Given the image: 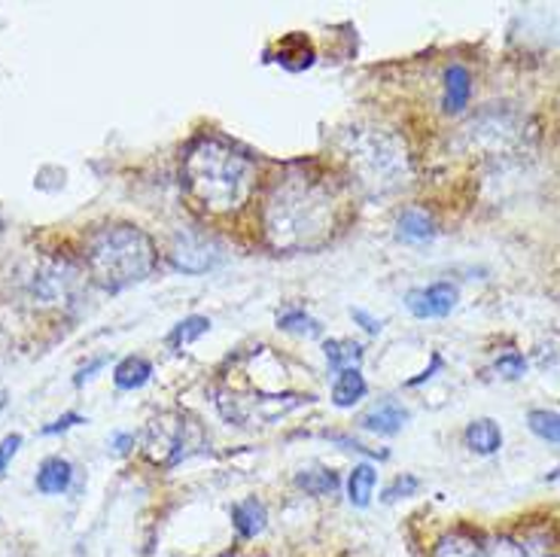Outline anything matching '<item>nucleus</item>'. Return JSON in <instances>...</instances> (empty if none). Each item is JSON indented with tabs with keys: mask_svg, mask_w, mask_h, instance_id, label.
I'll list each match as a JSON object with an SVG mask.
<instances>
[{
	"mask_svg": "<svg viewBox=\"0 0 560 557\" xmlns=\"http://www.w3.org/2000/svg\"><path fill=\"white\" fill-rule=\"evenodd\" d=\"M408 423V411L402 408V405L396 403H381L375 405L369 415L363 418V427L369 432H378V436H396V432L402 430Z\"/></svg>",
	"mask_w": 560,
	"mask_h": 557,
	"instance_id": "9b49d317",
	"label": "nucleus"
},
{
	"mask_svg": "<svg viewBox=\"0 0 560 557\" xmlns=\"http://www.w3.org/2000/svg\"><path fill=\"white\" fill-rule=\"evenodd\" d=\"M476 557H542L530 552L527 545H518L515 539H493V543L481 545Z\"/></svg>",
	"mask_w": 560,
	"mask_h": 557,
	"instance_id": "5701e85b",
	"label": "nucleus"
},
{
	"mask_svg": "<svg viewBox=\"0 0 560 557\" xmlns=\"http://www.w3.org/2000/svg\"><path fill=\"white\" fill-rule=\"evenodd\" d=\"M155 259H159V253H155L153 237L138 225L128 223L104 225L85 244L89 275L110 293L150 278Z\"/></svg>",
	"mask_w": 560,
	"mask_h": 557,
	"instance_id": "7ed1b4c3",
	"label": "nucleus"
},
{
	"mask_svg": "<svg viewBox=\"0 0 560 557\" xmlns=\"http://www.w3.org/2000/svg\"><path fill=\"white\" fill-rule=\"evenodd\" d=\"M341 223V196L308 167H290L271 186L262 208L268 244L283 253H308L329 244Z\"/></svg>",
	"mask_w": 560,
	"mask_h": 557,
	"instance_id": "f257e3e1",
	"label": "nucleus"
},
{
	"mask_svg": "<svg viewBox=\"0 0 560 557\" xmlns=\"http://www.w3.org/2000/svg\"><path fill=\"white\" fill-rule=\"evenodd\" d=\"M365 378L360 375V369H348V372H338L336 387H332V403L338 408H350L365 396Z\"/></svg>",
	"mask_w": 560,
	"mask_h": 557,
	"instance_id": "dca6fc26",
	"label": "nucleus"
},
{
	"mask_svg": "<svg viewBox=\"0 0 560 557\" xmlns=\"http://www.w3.org/2000/svg\"><path fill=\"white\" fill-rule=\"evenodd\" d=\"M70 481H73V466H70L65 457L43 460L40 469H37V478H34L37 490H40V494H46V497L65 494V490L70 488Z\"/></svg>",
	"mask_w": 560,
	"mask_h": 557,
	"instance_id": "1a4fd4ad",
	"label": "nucleus"
},
{
	"mask_svg": "<svg viewBox=\"0 0 560 557\" xmlns=\"http://www.w3.org/2000/svg\"><path fill=\"white\" fill-rule=\"evenodd\" d=\"M469 95H472V77L463 65H451L445 70V101L442 107L448 113H460L466 104H469Z\"/></svg>",
	"mask_w": 560,
	"mask_h": 557,
	"instance_id": "f8f14e48",
	"label": "nucleus"
},
{
	"mask_svg": "<svg viewBox=\"0 0 560 557\" xmlns=\"http://www.w3.org/2000/svg\"><path fill=\"white\" fill-rule=\"evenodd\" d=\"M326 362H329V369H336V372H348V369H357L360 360H363V348L357 345V341H350V338H332V341H326Z\"/></svg>",
	"mask_w": 560,
	"mask_h": 557,
	"instance_id": "f3484780",
	"label": "nucleus"
},
{
	"mask_svg": "<svg viewBox=\"0 0 560 557\" xmlns=\"http://www.w3.org/2000/svg\"><path fill=\"white\" fill-rule=\"evenodd\" d=\"M466 445L476 454H497L503 448V432L490 418H478L466 427Z\"/></svg>",
	"mask_w": 560,
	"mask_h": 557,
	"instance_id": "ddd939ff",
	"label": "nucleus"
},
{
	"mask_svg": "<svg viewBox=\"0 0 560 557\" xmlns=\"http://www.w3.org/2000/svg\"><path fill=\"white\" fill-rule=\"evenodd\" d=\"M77 423H85V420L80 418V415H73V411H70V415H65V418H58L56 423H49V427H43V436H56V432L70 430V427H77Z\"/></svg>",
	"mask_w": 560,
	"mask_h": 557,
	"instance_id": "a878e982",
	"label": "nucleus"
},
{
	"mask_svg": "<svg viewBox=\"0 0 560 557\" xmlns=\"http://www.w3.org/2000/svg\"><path fill=\"white\" fill-rule=\"evenodd\" d=\"M420 485L418 478H411V475H406V478H396L390 488H387V494H384V500H399V497H408V494H415Z\"/></svg>",
	"mask_w": 560,
	"mask_h": 557,
	"instance_id": "393cba45",
	"label": "nucleus"
},
{
	"mask_svg": "<svg viewBox=\"0 0 560 557\" xmlns=\"http://www.w3.org/2000/svg\"><path fill=\"white\" fill-rule=\"evenodd\" d=\"M232 524L238 530V536H244V539H256L268 524L266 506L256 500V497L235 502V506H232Z\"/></svg>",
	"mask_w": 560,
	"mask_h": 557,
	"instance_id": "9d476101",
	"label": "nucleus"
},
{
	"mask_svg": "<svg viewBox=\"0 0 560 557\" xmlns=\"http://www.w3.org/2000/svg\"><path fill=\"white\" fill-rule=\"evenodd\" d=\"M278 326L283 333H295V335H320V323L308 317L305 311H283L278 317Z\"/></svg>",
	"mask_w": 560,
	"mask_h": 557,
	"instance_id": "412c9836",
	"label": "nucleus"
},
{
	"mask_svg": "<svg viewBox=\"0 0 560 557\" xmlns=\"http://www.w3.org/2000/svg\"><path fill=\"white\" fill-rule=\"evenodd\" d=\"M101 365H104V360H95L92 365H89V369H83V372L77 375V384H83L85 378H92V372H95V369H101Z\"/></svg>",
	"mask_w": 560,
	"mask_h": 557,
	"instance_id": "cd10ccee",
	"label": "nucleus"
},
{
	"mask_svg": "<svg viewBox=\"0 0 560 557\" xmlns=\"http://www.w3.org/2000/svg\"><path fill=\"white\" fill-rule=\"evenodd\" d=\"M210 329V321L208 317H186V321H180L177 326H174V333H171V345H192L196 338H201V335L208 333Z\"/></svg>",
	"mask_w": 560,
	"mask_h": 557,
	"instance_id": "4be33fe9",
	"label": "nucleus"
},
{
	"mask_svg": "<svg viewBox=\"0 0 560 557\" xmlns=\"http://www.w3.org/2000/svg\"><path fill=\"white\" fill-rule=\"evenodd\" d=\"M220 256H223L220 244L198 232H183L174 237V247H171V263L183 275H205L220 263Z\"/></svg>",
	"mask_w": 560,
	"mask_h": 557,
	"instance_id": "423d86ee",
	"label": "nucleus"
},
{
	"mask_svg": "<svg viewBox=\"0 0 560 557\" xmlns=\"http://www.w3.org/2000/svg\"><path fill=\"white\" fill-rule=\"evenodd\" d=\"M527 423H530V430L539 436V439H546V442H558L560 445V415L555 411H546V408H536L527 415Z\"/></svg>",
	"mask_w": 560,
	"mask_h": 557,
	"instance_id": "aec40b11",
	"label": "nucleus"
},
{
	"mask_svg": "<svg viewBox=\"0 0 560 557\" xmlns=\"http://www.w3.org/2000/svg\"><path fill=\"white\" fill-rule=\"evenodd\" d=\"M457 305V287L448 280H439L430 287H418L406 295V307L418 321H439L448 317Z\"/></svg>",
	"mask_w": 560,
	"mask_h": 557,
	"instance_id": "0eeeda50",
	"label": "nucleus"
},
{
	"mask_svg": "<svg viewBox=\"0 0 560 557\" xmlns=\"http://www.w3.org/2000/svg\"><path fill=\"white\" fill-rule=\"evenodd\" d=\"M183 186L210 213H232L247 205L256 165L223 140H196L183 159Z\"/></svg>",
	"mask_w": 560,
	"mask_h": 557,
	"instance_id": "f03ea898",
	"label": "nucleus"
},
{
	"mask_svg": "<svg viewBox=\"0 0 560 557\" xmlns=\"http://www.w3.org/2000/svg\"><path fill=\"white\" fill-rule=\"evenodd\" d=\"M350 314H353V321L363 323L365 333H372V335H378V333H381V321H375V317H369L365 311H360V307H357V311H350Z\"/></svg>",
	"mask_w": 560,
	"mask_h": 557,
	"instance_id": "bb28decb",
	"label": "nucleus"
},
{
	"mask_svg": "<svg viewBox=\"0 0 560 557\" xmlns=\"http://www.w3.org/2000/svg\"><path fill=\"white\" fill-rule=\"evenodd\" d=\"M375 485H378V473L369 466V463H360L353 466V473L348 478V500L350 506L357 509H365L372 502V494H375Z\"/></svg>",
	"mask_w": 560,
	"mask_h": 557,
	"instance_id": "2eb2a0df",
	"label": "nucleus"
},
{
	"mask_svg": "<svg viewBox=\"0 0 560 557\" xmlns=\"http://www.w3.org/2000/svg\"><path fill=\"white\" fill-rule=\"evenodd\" d=\"M295 485L311 497H329L338 490V478L329 469H305V473L295 475Z\"/></svg>",
	"mask_w": 560,
	"mask_h": 557,
	"instance_id": "6ab92c4d",
	"label": "nucleus"
},
{
	"mask_svg": "<svg viewBox=\"0 0 560 557\" xmlns=\"http://www.w3.org/2000/svg\"><path fill=\"white\" fill-rule=\"evenodd\" d=\"M19 448H22V436H19V432H10V436L0 439V475L7 473V466L13 463V457L19 454Z\"/></svg>",
	"mask_w": 560,
	"mask_h": 557,
	"instance_id": "b1692460",
	"label": "nucleus"
},
{
	"mask_svg": "<svg viewBox=\"0 0 560 557\" xmlns=\"http://www.w3.org/2000/svg\"><path fill=\"white\" fill-rule=\"evenodd\" d=\"M435 235V223L418 208H408L402 217H399V237H406L411 244H420V241H430Z\"/></svg>",
	"mask_w": 560,
	"mask_h": 557,
	"instance_id": "a211bd4d",
	"label": "nucleus"
},
{
	"mask_svg": "<svg viewBox=\"0 0 560 557\" xmlns=\"http://www.w3.org/2000/svg\"><path fill=\"white\" fill-rule=\"evenodd\" d=\"M77 283H80V275H77L73 265L46 263L31 280V290H34L37 299H43V305H58L77 290Z\"/></svg>",
	"mask_w": 560,
	"mask_h": 557,
	"instance_id": "6e6552de",
	"label": "nucleus"
},
{
	"mask_svg": "<svg viewBox=\"0 0 560 557\" xmlns=\"http://www.w3.org/2000/svg\"><path fill=\"white\" fill-rule=\"evenodd\" d=\"M305 399L308 396H235V399H220V411L232 423L253 427V423H275Z\"/></svg>",
	"mask_w": 560,
	"mask_h": 557,
	"instance_id": "39448f33",
	"label": "nucleus"
},
{
	"mask_svg": "<svg viewBox=\"0 0 560 557\" xmlns=\"http://www.w3.org/2000/svg\"><path fill=\"white\" fill-rule=\"evenodd\" d=\"M150 375H153L150 360H143V357H126V360L116 365L113 381H116L119 391H140L150 381Z\"/></svg>",
	"mask_w": 560,
	"mask_h": 557,
	"instance_id": "4468645a",
	"label": "nucleus"
},
{
	"mask_svg": "<svg viewBox=\"0 0 560 557\" xmlns=\"http://www.w3.org/2000/svg\"><path fill=\"white\" fill-rule=\"evenodd\" d=\"M345 159L357 183L372 196H387L406 186L411 174L406 140L387 128H350L345 135Z\"/></svg>",
	"mask_w": 560,
	"mask_h": 557,
	"instance_id": "20e7f679",
	"label": "nucleus"
}]
</instances>
